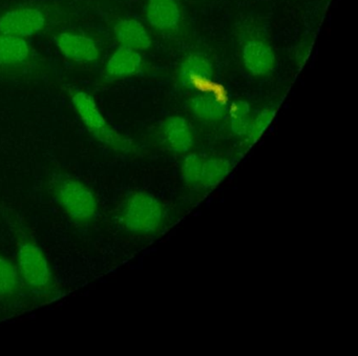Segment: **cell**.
Listing matches in <instances>:
<instances>
[{
	"mask_svg": "<svg viewBox=\"0 0 358 356\" xmlns=\"http://www.w3.org/2000/svg\"><path fill=\"white\" fill-rule=\"evenodd\" d=\"M57 45L62 55L68 59L80 64H91L97 62L100 50L97 43L85 35L64 32L56 36Z\"/></svg>",
	"mask_w": 358,
	"mask_h": 356,
	"instance_id": "6",
	"label": "cell"
},
{
	"mask_svg": "<svg viewBox=\"0 0 358 356\" xmlns=\"http://www.w3.org/2000/svg\"><path fill=\"white\" fill-rule=\"evenodd\" d=\"M245 69L253 76H265L273 70L275 55L273 50L263 41H250L242 50Z\"/></svg>",
	"mask_w": 358,
	"mask_h": 356,
	"instance_id": "10",
	"label": "cell"
},
{
	"mask_svg": "<svg viewBox=\"0 0 358 356\" xmlns=\"http://www.w3.org/2000/svg\"><path fill=\"white\" fill-rule=\"evenodd\" d=\"M45 17L35 8L12 10L0 17V34L27 38L43 30Z\"/></svg>",
	"mask_w": 358,
	"mask_h": 356,
	"instance_id": "5",
	"label": "cell"
},
{
	"mask_svg": "<svg viewBox=\"0 0 358 356\" xmlns=\"http://www.w3.org/2000/svg\"><path fill=\"white\" fill-rule=\"evenodd\" d=\"M31 48L26 39L0 34V68H17L31 58Z\"/></svg>",
	"mask_w": 358,
	"mask_h": 356,
	"instance_id": "13",
	"label": "cell"
},
{
	"mask_svg": "<svg viewBox=\"0 0 358 356\" xmlns=\"http://www.w3.org/2000/svg\"><path fill=\"white\" fill-rule=\"evenodd\" d=\"M71 100L87 131L100 143L121 154L135 152L134 142L121 135L106 121L91 95L83 91H74L71 94Z\"/></svg>",
	"mask_w": 358,
	"mask_h": 356,
	"instance_id": "1",
	"label": "cell"
},
{
	"mask_svg": "<svg viewBox=\"0 0 358 356\" xmlns=\"http://www.w3.org/2000/svg\"><path fill=\"white\" fill-rule=\"evenodd\" d=\"M20 287V274L15 266L0 255V299L11 297Z\"/></svg>",
	"mask_w": 358,
	"mask_h": 356,
	"instance_id": "17",
	"label": "cell"
},
{
	"mask_svg": "<svg viewBox=\"0 0 358 356\" xmlns=\"http://www.w3.org/2000/svg\"><path fill=\"white\" fill-rule=\"evenodd\" d=\"M142 68L143 58L140 52L120 45L106 62L104 72L108 78L124 79L139 74Z\"/></svg>",
	"mask_w": 358,
	"mask_h": 356,
	"instance_id": "11",
	"label": "cell"
},
{
	"mask_svg": "<svg viewBox=\"0 0 358 356\" xmlns=\"http://www.w3.org/2000/svg\"><path fill=\"white\" fill-rule=\"evenodd\" d=\"M146 18L156 30L173 32L181 24V9L177 0H148Z\"/></svg>",
	"mask_w": 358,
	"mask_h": 356,
	"instance_id": "8",
	"label": "cell"
},
{
	"mask_svg": "<svg viewBox=\"0 0 358 356\" xmlns=\"http://www.w3.org/2000/svg\"><path fill=\"white\" fill-rule=\"evenodd\" d=\"M190 110L196 118L203 121H220L228 113L227 104L219 96L201 94L194 96L189 102Z\"/></svg>",
	"mask_w": 358,
	"mask_h": 356,
	"instance_id": "14",
	"label": "cell"
},
{
	"mask_svg": "<svg viewBox=\"0 0 358 356\" xmlns=\"http://www.w3.org/2000/svg\"><path fill=\"white\" fill-rule=\"evenodd\" d=\"M215 74L213 60L202 52H194L184 58L178 71V81L183 89L210 80Z\"/></svg>",
	"mask_w": 358,
	"mask_h": 356,
	"instance_id": "7",
	"label": "cell"
},
{
	"mask_svg": "<svg viewBox=\"0 0 358 356\" xmlns=\"http://www.w3.org/2000/svg\"><path fill=\"white\" fill-rule=\"evenodd\" d=\"M161 135L169 150L178 154L190 152L194 144L192 125L183 117L171 116L163 122Z\"/></svg>",
	"mask_w": 358,
	"mask_h": 356,
	"instance_id": "9",
	"label": "cell"
},
{
	"mask_svg": "<svg viewBox=\"0 0 358 356\" xmlns=\"http://www.w3.org/2000/svg\"><path fill=\"white\" fill-rule=\"evenodd\" d=\"M20 272L26 284L36 291H45L52 286L51 269L43 250L32 242L20 246L18 252Z\"/></svg>",
	"mask_w": 358,
	"mask_h": 356,
	"instance_id": "4",
	"label": "cell"
},
{
	"mask_svg": "<svg viewBox=\"0 0 358 356\" xmlns=\"http://www.w3.org/2000/svg\"><path fill=\"white\" fill-rule=\"evenodd\" d=\"M58 202L66 213L78 223H87L95 218L97 201L87 186L73 178H62L55 184Z\"/></svg>",
	"mask_w": 358,
	"mask_h": 356,
	"instance_id": "3",
	"label": "cell"
},
{
	"mask_svg": "<svg viewBox=\"0 0 358 356\" xmlns=\"http://www.w3.org/2000/svg\"><path fill=\"white\" fill-rule=\"evenodd\" d=\"M232 169L234 165L227 159L204 156L199 188L215 187L227 178Z\"/></svg>",
	"mask_w": 358,
	"mask_h": 356,
	"instance_id": "15",
	"label": "cell"
},
{
	"mask_svg": "<svg viewBox=\"0 0 358 356\" xmlns=\"http://www.w3.org/2000/svg\"><path fill=\"white\" fill-rule=\"evenodd\" d=\"M203 159L204 156L198 154L187 155L184 159L182 164V178L190 187L199 188L200 185Z\"/></svg>",
	"mask_w": 358,
	"mask_h": 356,
	"instance_id": "18",
	"label": "cell"
},
{
	"mask_svg": "<svg viewBox=\"0 0 358 356\" xmlns=\"http://www.w3.org/2000/svg\"><path fill=\"white\" fill-rule=\"evenodd\" d=\"M274 116H275L274 108H265V110L261 111L255 118H251L246 141L250 144L255 143L265 133L266 129L273 120Z\"/></svg>",
	"mask_w": 358,
	"mask_h": 356,
	"instance_id": "19",
	"label": "cell"
},
{
	"mask_svg": "<svg viewBox=\"0 0 358 356\" xmlns=\"http://www.w3.org/2000/svg\"><path fill=\"white\" fill-rule=\"evenodd\" d=\"M117 41L122 47L141 52L150 49L152 38L145 27L136 20H121L114 27Z\"/></svg>",
	"mask_w": 358,
	"mask_h": 356,
	"instance_id": "12",
	"label": "cell"
},
{
	"mask_svg": "<svg viewBox=\"0 0 358 356\" xmlns=\"http://www.w3.org/2000/svg\"><path fill=\"white\" fill-rule=\"evenodd\" d=\"M250 122V106L245 101L234 102L230 108V129L232 133L246 139Z\"/></svg>",
	"mask_w": 358,
	"mask_h": 356,
	"instance_id": "16",
	"label": "cell"
},
{
	"mask_svg": "<svg viewBox=\"0 0 358 356\" xmlns=\"http://www.w3.org/2000/svg\"><path fill=\"white\" fill-rule=\"evenodd\" d=\"M165 208L161 201L146 192L127 197L119 211V224L134 234H152L162 226Z\"/></svg>",
	"mask_w": 358,
	"mask_h": 356,
	"instance_id": "2",
	"label": "cell"
}]
</instances>
